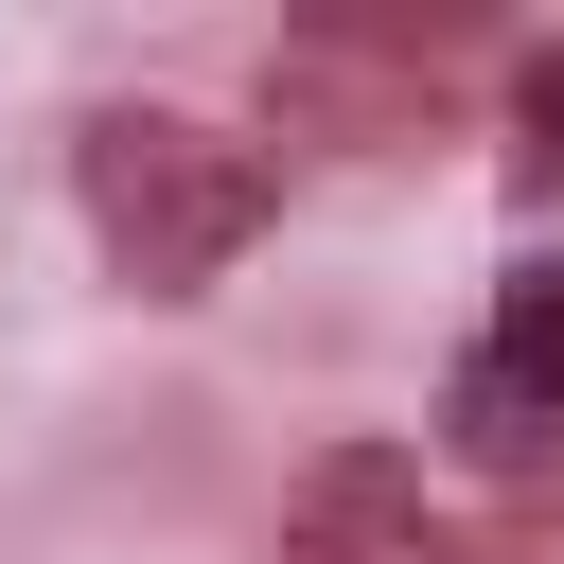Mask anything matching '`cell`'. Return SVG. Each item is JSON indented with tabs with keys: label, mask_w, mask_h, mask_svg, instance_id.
I'll use <instances>...</instances> for the list:
<instances>
[{
	"label": "cell",
	"mask_w": 564,
	"mask_h": 564,
	"mask_svg": "<svg viewBox=\"0 0 564 564\" xmlns=\"http://www.w3.org/2000/svg\"><path fill=\"white\" fill-rule=\"evenodd\" d=\"M511 176H529V194L564 176V35H529V53H511Z\"/></svg>",
	"instance_id": "cell-4"
},
{
	"label": "cell",
	"mask_w": 564,
	"mask_h": 564,
	"mask_svg": "<svg viewBox=\"0 0 564 564\" xmlns=\"http://www.w3.org/2000/svg\"><path fill=\"white\" fill-rule=\"evenodd\" d=\"M282 564H441V529H423V458L335 441V458L300 476V511H282Z\"/></svg>",
	"instance_id": "cell-3"
},
{
	"label": "cell",
	"mask_w": 564,
	"mask_h": 564,
	"mask_svg": "<svg viewBox=\"0 0 564 564\" xmlns=\"http://www.w3.org/2000/svg\"><path fill=\"white\" fill-rule=\"evenodd\" d=\"M476 564H564V529H546V511H529V529H494V546H476Z\"/></svg>",
	"instance_id": "cell-5"
},
{
	"label": "cell",
	"mask_w": 564,
	"mask_h": 564,
	"mask_svg": "<svg viewBox=\"0 0 564 564\" xmlns=\"http://www.w3.org/2000/svg\"><path fill=\"white\" fill-rule=\"evenodd\" d=\"M70 176H88L106 264H123V282H159V300H194L212 264H247V247L282 229V159H264V141H229V123H194V106H106Z\"/></svg>",
	"instance_id": "cell-1"
},
{
	"label": "cell",
	"mask_w": 564,
	"mask_h": 564,
	"mask_svg": "<svg viewBox=\"0 0 564 564\" xmlns=\"http://www.w3.org/2000/svg\"><path fill=\"white\" fill-rule=\"evenodd\" d=\"M458 458H494V476H529L546 441H564V264H511V300H494V335H476V370H458Z\"/></svg>",
	"instance_id": "cell-2"
}]
</instances>
